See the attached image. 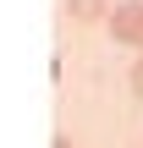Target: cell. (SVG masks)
<instances>
[{
  "mask_svg": "<svg viewBox=\"0 0 143 148\" xmlns=\"http://www.w3.org/2000/svg\"><path fill=\"white\" fill-rule=\"evenodd\" d=\"M105 22H110V33H116L121 44L143 49V0H121V5H116V11H110Z\"/></svg>",
  "mask_w": 143,
  "mask_h": 148,
  "instance_id": "obj_1",
  "label": "cell"
},
{
  "mask_svg": "<svg viewBox=\"0 0 143 148\" xmlns=\"http://www.w3.org/2000/svg\"><path fill=\"white\" fill-rule=\"evenodd\" d=\"M66 16H72V22H99V16H110V11H105V0H66Z\"/></svg>",
  "mask_w": 143,
  "mask_h": 148,
  "instance_id": "obj_2",
  "label": "cell"
},
{
  "mask_svg": "<svg viewBox=\"0 0 143 148\" xmlns=\"http://www.w3.org/2000/svg\"><path fill=\"white\" fill-rule=\"evenodd\" d=\"M132 93H138V99H143V60H138V66H132Z\"/></svg>",
  "mask_w": 143,
  "mask_h": 148,
  "instance_id": "obj_3",
  "label": "cell"
},
{
  "mask_svg": "<svg viewBox=\"0 0 143 148\" xmlns=\"http://www.w3.org/2000/svg\"><path fill=\"white\" fill-rule=\"evenodd\" d=\"M50 148H72V137H66V132H61V137H55V143H50Z\"/></svg>",
  "mask_w": 143,
  "mask_h": 148,
  "instance_id": "obj_4",
  "label": "cell"
}]
</instances>
